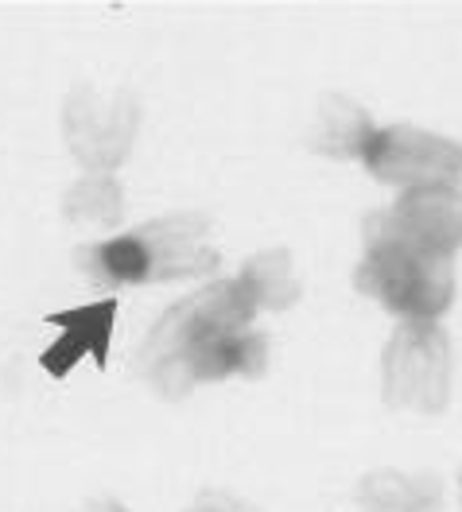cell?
<instances>
[{
	"label": "cell",
	"mask_w": 462,
	"mask_h": 512,
	"mask_svg": "<svg viewBox=\"0 0 462 512\" xmlns=\"http://www.w3.org/2000/svg\"><path fill=\"white\" fill-rule=\"evenodd\" d=\"M253 319L257 307L237 280L191 291L148 330L132 361L136 377L164 400H183L195 384L257 381L268 369V338Z\"/></svg>",
	"instance_id": "1"
},
{
	"label": "cell",
	"mask_w": 462,
	"mask_h": 512,
	"mask_svg": "<svg viewBox=\"0 0 462 512\" xmlns=\"http://www.w3.org/2000/svg\"><path fill=\"white\" fill-rule=\"evenodd\" d=\"M362 241L365 253L354 268V288L377 299L389 315L400 322H439L455 303V260L365 229Z\"/></svg>",
	"instance_id": "2"
},
{
	"label": "cell",
	"mask_w": 462,
	"mask_h": 512,
	"mask_svg": "<svg viewBox=\"0 0 462 512\" xmlns=\"http://www.w3.org/2000/svg\"><path fill=\"white\" fill-rule=\"evenodd\" d=\"M455 353L439 322H400L381 350V400L396 412L435 416L451 400Z\"/></svg>",
	"instance_id": "3"
},
{
	"label": "cell",
	"mask_w": 462,
	"mask_h": 512,
	"mask_svg": "<svg viewBox=\"0 0 462 512\" xmlns=\"http://www.w3.org/2000/svg\"><path fill=\"white\" fill-rule=\"evenodd\" d=\"M365 171L396 191H424V187H459L462 144L428 128L389 125L377 128L365 148Z\"/></svg>",
	"instance_id": "4"
},
{
	"label": "cell",
	"mask_w": 462,
	"mask_h": 512,
	"mask_svg": "<svg viewBox=\"0 0 462 512\" xmlns=\"http://www.w3.org/2000/svg\"><path fill=\"white\" fill-rule=\"evenodd\" d=\"M136 128H140V109L129 94L101 97L82 86L66 101V148L74 152V160L82 167H90V175H109L129 156Z\"/></svg>",
	"instance_id": "5"
},
{
	"label": "cell",
	"mask_w": 462,
	"mask_h": 512,
	"mask_svg": "<svg viewBox=\"0 0 462 512\" xmlns=\"http://www.w3.org/2000/svg\"><path fill=\"white\" fill-rule=\"evenodd\" d=\"M362 229L404 241L431 256L455 260V253L462 249V187L404 191L393 206L373 210Z\"/></svg>",
	"instance_id": "6"
},
{
	"label": "cell",
	"mask_w": 462,
	"mask_h": 512,
	"mask_svg": "<svg viewBox=\"0 0 462 512\" xmlns=\"http://www.w3.org/2000/svg\"><path fill=\"white\" fill-rule=\"evenodd\" d=\"M148 256V284L164 280H198L218 268V249L210 245L206 214H171L132 229Z\"/></svg>",
	"instance_id": "7"
},
{
	"label": "cell",
	"mask_w": 462,
	"mask_h": 512,
	"mask_svg": "<svg viewBox=\"0 0 462 512\" xmlns=\"http://www.w3.org/2000/svg\"><path fill=\"white\" fill-rule=\"evenodd\" d=\"M373 132L377 125L358 101L342 94H323L307 144H311V152H319L327 160H362Z\"/></svg>",
	"instance_id": "8"
},
{
	"label": "cell",
	"mask_w": 462,
	"mask_h": 512,
	"mask_svg": "<svg viewBox=\"0 0 462 512\" xmlns=\"http://www.w3.org/2000/svg\"><path fill=\"white\" fill-rule=\"evenodd\" d=\"M362 512H439L443 478L439 474H404V470H369L358 481Z\"/></svg>",
	"instance_id": "9"
},
{
	"label": "cell",
	"mask_w": 462,
	"mask_h": 512,
	"mask_svg": "<svg viewBox=\"0 0 462 512\" xmlns=\"http://www.w3.org/2000/svg\"><path fill=\"white\" fill-rule=\"evenodd\" d=\"M113 315H117V303L113 299H101L94 307L59 315L55 322L63 326V338L55 342V350H47L43 365L51 373H59V377H63L82 353H94V361L105 365V346H109V334H113Z\"/></svg>",
	"instance_id": "10"
},
{
	"label": "cell",
	"mask_w": 462,
	"mask_h": 512,
	"mask_svg": "<svg viewBox=\"0 0 462 512\" xmlns=\"http://www.w3.org/2000/svg\"><path fill=\"white\" fill-rule=\"evenodd\" d=\"M237 284L249 295V303L257 311H288L299 303V280L292 268L288 249H261L245 260V268L237 272Z\"/></svg>",
	"instance_id": "11"
},
{
	"label": "cell",
	"mask_w": 462,
	"mask_h": 512,
	"mask_svg": "<svg viewBox=\"0 0 462 512\" xmlns=\"http://www.w3.org/2000/svg\"><path fill=\"white\" fill-rule=\"evenodd\" d=\"M63 214L78 225H117L125 214V194L113 175H86L63 198Z\"/></svg>",
	"instance_id": "12"
},
{
	"label": "cell",
	"mask_w": 462,
	"mask_h": 512,
	"mask_svg": "<svg viewBox=\"0 0 462 512\" xmlns=\"http://www.w3.org/2000/svg\"><path fill=\"white\" fill-rule=\"evenodd\" d=\"M187 512H261L253 501H245V497H237V493H222V489H206V493H198L195 505Z\"/></svg>",
	"instance_id": "13"
},
{
	"label": "cell",
	"mask_w": 462,
	"mask_h": 512,
	"mask_svg": "<svg viewBox=\"0 0 462 512\" xmlns=\"http://www.w3.org/2000/svg\"><path fill=\"white\" fill-rule=\"evenodd\" d=\"M86 512H129V509H125L121 501H113V497H101V501H94Z\"/></svg>",
	"instance_id": "14"
},
{
	"label": "cell",
	"mask_w": 462,
	"mask_h": 512,
	"mask_svg": "<svg viewBox=\"0 0 462 512\" xmlns=\"http://www.w3.org/2000/svg\"><path fill=\"white\" fill-rule=\"evenodd\" d=\"M459 501H462V474H459Z\"/></svg>",
	"instance_id": "15"
}]
</instances>
